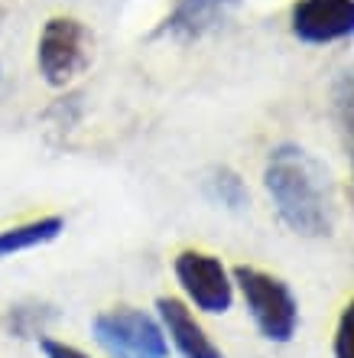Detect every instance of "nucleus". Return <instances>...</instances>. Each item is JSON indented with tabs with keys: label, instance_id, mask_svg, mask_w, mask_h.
I'll return each instance as SVG.
<instances>
[{
	"label": "nucleus",
	"instance_id": "nucleus-1",
	"mask_svg": "<svg viewBox=\"0 0 354 358\" xmlns=\"http://www.w3.org/2000/svg\"><path fill=\"white\" fill-rule=\"evenodd\" d=\"M263 186L273 199L276 215L296 235L322 238L335 225V199L328 170L309 150L283 143L263 166Z\"/></svg>",
	"mask_w": 354,
	"mask_h": 358
},
{
	"label": "nucleus",
	"instance_id": "nucleus-2",
	"mask_svg": "<svg viewBox=\"0 0 354 358\" xmlns=\"http://www.w3.org/2000/svg\"><path fill=\"white\" fill-rule=\"evenodd\" d=\"M234 283L241 287L244 306L251 313L253 326L260 329L263 339L289 342L299 329V303L289 290V283L260 271V267L237 264L234 267Z\"/></svg>",
	"mask_w": 354,
	"mask_h": 358
},
{
	"label": "nucleus",
	"instance_id": "nucleus-3",
	"mask_svg": "<svg viewBox=\"0 0 354 358\" xmlns=\"http://www.w3.org/2000/svg\"><path fill=\"white\" fill-rule=\"evenodd\" d=\"M94 339L111 358H166V332L149 313L117 306L94 320Z\"/></svg>",
	"mask_w": 354,
	"mask_h": 358
},
{
	"label": "nucleus",
	"instance_id": "nucleus-4",
	"mask_svg": "<svg viewBox=\"0 0 354 358\" xmlns=\"http://www.w3.org/2000/svg\"><path fill=\"white\" fill-rule=\"evenodd\" d=\"M36 62L49 85L75 82L91 62V33H88V27L75 17H52L39 33Z\"/></svg>",
	"mask_w": 354,
	"mask_h": 358
},
{
	"label": "nucleus",
	"instance_id": "nucleus-5",
	"mask_svg": "<svg viewBox=\"0 0 354 358\" xmlns=\"http://www.w3.org/2000/svg\"><path fill=\"white\" fill-rule=\"evenodd\" d=\"M172 267H176L179 287L202 313L231 310L234 283L228 277V267L221 264V257L205 255V251H182Z\"/></svg>",
	"mask_w": 354,
	"mask_h": 358
},
{
	"label": "nucleus",
	"instance_id": "nucleus-6",
	"mask_svg": "<svg viewBox=\"0 0 354 358\" xmlns=\"http://www.w3.org/2000/svg\"><path fill=\"white\" fill-rule=\"evenodd\" d=\"M289 29L299 43L328 46L354 36V0H296Z\"/></svg>",
	"mask_w": 354,
	"mask_h": 358
},
{
	"label": "nucleus",
	"instance_id": "nucleus-7",
	"mask_svg": "<svg viewBox=\"0 0 354 358\" xmlns=\"http://www.w3.org/2000/svg\"><path fill=\"white\" fill-rule=\"evenodd\" d=\"M159 320H163V332H166L172 345L179 349L182 358H224L221 349L208 339V332L196 322V316L172 296H159L156 303Z\"/></svg>",
	"mask_w": 354,
	"mask_h": 358
},
{
	"label": "nucleus",
	"instance_id": "nucleus-8",
	"mask_svg": "<svg viewBox=\"0 0 354 358\" xmlns=\"http://www.w3.org/2000/svg\"><path fill=\"white\" fill-rule=\"evenodd\" d=\"M237 0H179L172 17H169V33L179 39H198L221 27L234 13Z\"/></svg>",
	"mask_w": 354,
	"mask_h": 358
},
{
	"label": "nucleus",
	"instance_id": "nucleus-9",
	"mask_svg": "<svg viewBox=\"0 0 354 358\" xmlns=\"http://www.w3.org/2000/svg\"><path fill=\"white\" fill-rule=\"evenodd\" d=\"M62 218L59 215H49V218H36V222H27V225H17V228H3L0 231V257H10V255H20V251H29V248H39L59 238L62 231Z\"/></svg>",
	"mask_w": 354,
	"mask_h": 358
},
{
	"label": "nucleus",
	"instance_id": "nucleus-10",
	"mask_svg": "<svg viewBox=\"0 0 354 358\" xmlns=\"http://www.w3.org/2000/svg\"><path fill=\"white\" fill-rule=\"evenodd\" d=\"M335 114H338V121H341V127L348 131V137L354 141V69L338 78V85H335Z\"/></svg>",
	"mask_w": 354,
	"mask_h": 358
},
{
	"label": "nucleus",
	"instance_id": "nucleus-11",
	"mask_svg": "<svg viewBox=\"0 0 354 358\" xmlns=\"http://www.w3.org/2000/svg\"><path fill=\"white\" fill-rule=\"evenodd\" d=\"M335 358H354V296L345 303L335 326Z\"/></svg>",
	"mask_w": 354,
	"mask_h": 358
},
{
	"label": "nucleus",
	"instance_id": "nucleus-12",
	"mask_svg": "<svg viewBox=\"0 0 354 358\" xmlns=\"http://www.w3.org/2000/svg\"><path fill=\"white\" fill-rule=\"evenodd\" d=\"M214 186H218V196H221V202H228L231 208H241L244 206L247 192H244V186H241V179H237V176H231V173H218Z\"/></svg>",
	"mask_w": 354,
	"mask_h": 358
},
{
	"label": "nucleus",
	"instance_id": "nucleus-13",
	"mask_svg": "<svg viewBox=\"0 0 354 358\" xmlns=\"http://www.w3.org/2000/svg\"><path fill=\"white\" fill-rule=\"evenodd\" d=\"M43 352H46V358H88L82 349L66 345V342H56V339H43Z\"/></svg>",
	"mask_w": 354,
	"mask_h": 358
}]
</instances>
